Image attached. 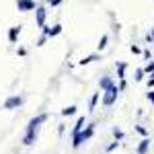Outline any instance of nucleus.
Wrapping results in <instances>:
<instances>
[{
  "instance_id": "nucleus-1",
  "label": "nucleus",
  "mask_w": 154,
  "mask_h": 154,
  "mask_svg": "<svg viewBox=\"0 0 154 154\" xmlns=\"http://www.w3.org/2000/svg\"><path fill=\"white\" fill-rule=\"evenodd\" d=\"M95 136V123H91V125H86L80 134H76V136H72V148L74 150H78L84 142H88L91 138Z\"/></svg>"
},
{
  "instance_id": "nucleus-2",
  "label": "nucleus",
  "mask_w": 154,
  "mask_h": 154,
  "mask_svg": "<svg viewBox=\"0 0 154 154\" xmlns=\"http://www.w3.org/2000/svg\"><path fill=\"white\" fill-rule=\"evenodd\" d=\"M48 113H39V115H35V117L29 119V123H27V128H25V134H37V130L41 128V123H45L48 121Z\"/></svg>"
},
{
  "instance_id": "nucleus-3",
  "label": "nucleus",
  "mask_w": 154,
  "mask_h": 154,
  "mask_svg": "<svg viewBox=\"0 0 154 154\" xmlns=\"http://www.w3.org/2000/svg\"><path fill=\"white\" fill-rule=\"evenodd\" d=\"M119 93H121V88H117V86H113V88L105 91V93H103V97H101L103 105H105V107H111L115 101H117V95H119Z\"/></svg>"
},
{
  "instance_id": "nucleus-4",
  "label": "nucleus",
  "mask_w": 154,
  "mask_h": 154,
  "mask_svg": "<svg viewBox=\"0 0 154 154\" xmlns=\"http://www.w3.org/2000/svg\"><path fill=\"white\" fill-rule=\"evenodd\" d=\"M21 105H23V97H21V95H12V97H8V99L4 101L2 109H6V111H12V109H19Z\"/></svg>"
},
{
  "instance_id": "nucleus-5",
  "label": "nucleus",
  "mask_w": 154,
  "mask_h": 154,
  "mask_svg": "<svg viewBox=\"0 0 154 154\" xmlns=\"http://www.w3.org/2000/svg\"><path fill=\"white\" fill-rule=\"evenodd\" d=\"M17 8L23 11V12L35 11V2H33V0H17Z\"/></svg>"
},
{
  "instance_id": "nucleus-6",
  "label": "nucleus",
  "mask_w": 154,
  "mask_h": 154,
  "mask_svg": "<svg viewBox=\"0 0 154 154\" xmlns=\"http://www.w3.org/2000/svg\"><path fill=\"white\" fill-rule=\"evenodd\" d=\"M115 84H113V80H111V76H103L101 80H99V88H101V93H105V91H109V88H113Z\"/></svg>"
},
{
  "instance_id": "nucleus-7",
  "label": "nucleus",
  "mask_w": 154,
  "mask_h": 154,
  "mask_svg": "<svg viewBox=\"0 0 154 154\" xmlns=\"http://www.w3.org/2000/svg\"><path fill=\"white\" fill-rule=\"evenodd\" d=\"M86 128V117L80 115V117L76 119V123H74V130H72V136H76V134H80V131Z\"/></svg>"
},
{
  "instance_id": "nucleus-8",
  "label": "nucleus",
  "mask_w": 154,
  "mask_h": 154,
  "mask_svg": "<svg viewBox=\"0 0 154 154\" xmlns=\"http://www.w3.org/2000/svg\"><path fill=\"white\" fill-rule=\"evenodd\" d=\"M148 150H150V138H142L138 148H136V154H146Z\"/></svg>"
},
{
  "instance_id": "nucleus-9",
  "label": "nucleus",
  "mask_w": 154,
  "mask_h": 154,
  "mask_svg": "<svg viewBox=\"0 0 154 154\" xmlns=\"http://www.w3.org/2000/svg\"><path fill=\"white\" fill-rule=\"evenodd\" d=\"M35 19H37V25H39V27H45V8H43V6H37Z\"/></svg>"
},
{
  "instance_id": "nucleus-10",
  "label": "nucleus",
  "mask_w": 154,
  "mask_h": 154,
  "mask_svg": "<svg viewBox=\"0 0 154 154\" xmlns=\"http://www.w3.org/2000/svg\"><path fill=\"white\" fill-rule=\"evenodd\" d=\"M97 60H101V54H91V56H84L82 60H78V66H86V64L97 62Z\"/></svg>"
},
{
  "instance_id": "nucleus-11",
  "label": "nucleus",
  "mask_w": 154,
  "mask_h": 154,
  "mask_svg": "<svg viewBox=\"0 0 154 154\" xmlns=\"http://www.w3.org/2000/svg\"><path fill=\"white\" fill-rule=\"evenodd\" d=\"M19 33H21V27H11V29H8V41H11V43H17Z\"/></svg>"
},
{
  "instance_id": "nucleus-12",
  "label": "nucleus",
  "mask_w": 154,
  "mask_h": 154,
  "mask_svg": "<svg viewBox=\"0 0 154 154\" xmlns=\"http://www.w3.org/2000/svg\"><path fill=\"white\" fill-rule=\"evenodd\" d=\"M101 95H103V93H95V95L91 97V101H88V111H91V113H93V111L97 109V103H99Z\"/></svg>"
},
{
  "instance_id": "nucleus-13",
  "label": "nucleus",
  "mask_w": 154,
  "mask_h": 154,
  "mask_svg": "<svg viewBox=\"0 0 154 154\" xmlns=\"http://www.w3.org/2000/svg\"><path fill=\"white\" fill-rule=\"evenodd\" d=\"M78 111V107L76 105H68V107H64L62 111H60V115H64V117H70V115H74Z\"/></svg>"
},
{
  "instance_id": "nucleus-14",
  "label": "nucleus",
  "mask_w": 154,
  "mask_h": 154,
  "mask_svg": "<svg viewBox=\"0 0 154 154\" xmlns=\"http://www.w3.org/2000/svg\"><path fill=\"white\" fill-rule=\"evenodd\" d=\"M125 68H128L125 62H117V78H119V80L125 78Z\"/></svg>"
},
{
  "instance_id": "nucleus-15",
  "label": "nucleus",
  "mask_w": 154,
  "mask_h": 154,
  "mask_svg": "<svg viewBox=\"0 0 154 154\" xmlns=\"http://www.w3.org/2000/svg\"><path fill=\"white\" fill-rule=\"evenodd\" d=\"M37 140V134H25L23 136V146H31Z\"/></svg>"
},
{
  "instance_id": "nucleus-16",
  "label": "nucleus",
  "mask_w": 154,
  "mask_h": 154,
  "mask_svg": "<svg viewBox=\"0 0 154 154\" xmlns=\"http://www.w3.org/2000/svg\"><path fill=\"white\" fill-rule=\"evenodd\" d=\"M113 136H115V140H119V142H121V140L125 138V131L121 130V128H117V125H115V128H113Z\"/></svg>"
},
{
  "instance_id": "nucleus-17",
  "label": "nucleus",
  "mask_w": 154,
  "mask_h": 154,
  "mask_svg": "<svg viewBox=\"0 0 154 154\" xmlns=\"http://www.w3.org/2000/svg\"><path fill=\"white\" fill-rule=\"evenodd\" d=\"M60 33H62V25H56L54 29H49L48 37H56V35H60Z\"/></svg>"
},
{
  "instance_id": "nucleus-18",
  "label": "nucleus",
  "mask_w": 154,
  "mask_h": 154,
  "mask_svg": "<svg viewBox=\"0 0 154 154\" xmlns=\"http://www.w3.org/2000/svg\"><path fill=\"white\" fill-rule=\"evenodd\" d=\"M119 144H121L119 140H115V142H111V144H109V146L105 148V152L109 154V152H113V150H117V148H119Z\"/></svg>"
},
{
  "instance_id": "nucleus-19",
  "label": "nucleus",
  "mask_w": 154,
  "mask_h": 154,
  "mask_svg": "<svg viewBox=\"0 0 154 154\" xmlns=\"http://www.w3.org/2000/svg\"><path fill=\"white\" fill-rule=\"evenodd\" d=\"M144 74H146L144 68H138V70H136V76H134V78H136V82H142V80H144Z\"/></svg>"
},
{
  "instance_id": "nucleus-20",
  "label": "nucleus",
  "mask_w": 154,
  "mask_h": 154,
  "mask_svg": "<svg viewBox=\"0 0 154 154\" xmlns=\"http://www.w3.org/2000/svg\"><path fill=\"white\" fill-rule=\"evenodd\" d=\"M107 41H109V37H107V35L101 37V41H99V51H103V49L107 48Z\"/></svg>"
},
{
  "instance_id": "nucleus-21",
  "label": "nucleus",
  "mask_w": 154,
  "mask_h": 154,
  "mask_svg": "<svg viewBox=\"0 0 154 154\" xmlns=\"http://www.w3.org/2000/svg\"><path fill=\"white\" fill-rule=\"evenodd\" d=\"M136 131H138L142 138H148V130H146V128H142V125H136Z\"/></svg>"
},
{
  "instance_id": "nucleus-22",
  "label": "nucleus",
  "mask_w": 154,
  "mask_h": 154,
  "mask_svg": "<svg viewBox=\"0 0 154 154\" xmlns=\"http://www.w3.org/2000/svg\"><path fill=\"white\" fill-rule=\"evenodd\" d=\"M144 72H146V74H154V60L146 64V68H144Z\"/></svg>"
},
{
  "instance_id": "nucleus-23",
  "label": "nucleus",
  "mask_w": 154,
  "mask_h": 154,
  "mask_svg": "<svg viewBox=\"0 0 154 154\" xmlns=\"http://www.w3.org/2000/svg\"><path fill=\"white\" fill-rule=\"evenodd\" d=\"M146 99H148V101L154 105V88H148V95H146Z\"/></svg>"
},
{
  "instance_id": "nucleus-24",
  "label": "nucleus",
  "mask_w": 154,
  "mask_h": 154,
  "mask_svg": "<svg viewBox=\"0 0 154 154\" xmlns=\"http://www.w3.org/2000/svg\"><path fill=\"white\" fill-rule=\"evenodd\" d=\"M45 41H48V35H43L39 41H37V48H41V45H45Z\"/></svg>"
},
{
  "instance_id": "nucleus-25",
  "label": "nucleus",
  "mask_w": 154,
  "mask_h": 154,
  "mask_svg": "<svg viewBox=\"0 0 154 154\" xmlns=\"http://www.w3.org/2000/svg\"><path fill=\"white\" fill-rule=\"evenodd\" d=\"M146 84H148V88H154V76H150V78H148V82H146Z\"/></svg>"
},
{
  "instance_id": "nucleus-26",
  "label": "nucleus",
  "mask_w": 154,
  "mask_h": 154,
  "mask_svg": "<svg viewBox=\"0 0 154 154\" xmlns=\"http://www.w3.org/2000/svg\"><path fill=\"white\" fill-rule=\"evenodd\" d=\"M48 4H51V6H58V4H62V0H48Z\"/></svg>"
},
{
  "instance_id": "nucleus-27",
  "label": "nucleus",
  "mask_w": 154,
  "mask_h": 154,
  "mask_svg": "<svg viewBox=\"0 0 154 154\" xmlns=\"http://www.w3.org/2000/svg\"><path fill=\"white\" fill-rule=\"evenodd\" d=\"M64 130H66V125H64V123H60V125H58V134H60V136L64 134Z\"/></svg>"
},
{
  "instance_id": "nucleus-28",
  "label": "nucleus",
  "mask_w": 154,
  "mask_h": 154,
  "mask_svg": "<svg viewBox=\"0 0 154 154\" xmlns=\"http://www.w3.org/2000/svg\"><path fill=\"white\" fill-rule=\"evenodd\" d=\"M131 51H134V54H142V49L138 48V45H131Z\"/></svg>"
},
{
  "instance_id": "nucleus-29",
  "label": "nucleus",
  "mask_w": 154,
  "mask_h": 154,
  "mask_svg": "<svg viewBox=\"0 0 154 154\" xmlns=\"http://www.w3.org/2000/svg\"><path fill=\"white\" fill-rule=\"evenodd\" d=\"M17 54H19V56H25V54H27V49H25V48H19V51H17Z\"/></svg>"
},
{
  "instance_id": "nucleus-30",
  "label": "nucleus",
  "mask_w": 154,
  "mask_h": 154,
  "mask_svg": "<svg viewBox=\"0 0 154 154\" xmlns=\"http://www.w3.org/2000/svg\"><path fill=\"white\" fill-rule=\"evenodd\" d=\"M152 41H154V29H152Z\"/></svg>"
},
{
  "instance_id": "nucleus-31",
  "label": "nucleus",
  "mask_w": 154,
  "mask_h": 154,
  "mask_svg": "<svg viewBox=\"0 0 154 154\" xmlns=\"http://www.w3.org/2000/svg\"><path fill=\"white\" fill-rule=\"evenodd\" d=\"M150 76H154V74H150Z\"/></svg>"
}]
</instances>
